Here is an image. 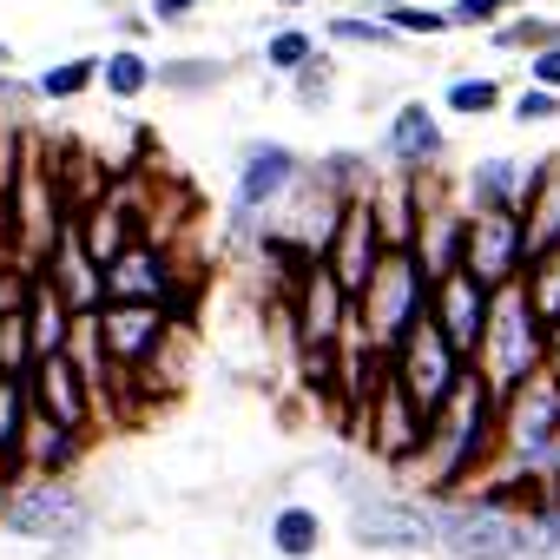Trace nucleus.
<instances>
[{
	"label": "nucleus",
	"mask_w": 560,
	"mask_h": 560,
	"mask_svg": "<svg viewBox=\"0 0 560 560\" xmlns=\"http://www.w3.org/2000/svg\"><path fill=\"white\" fill-rule=\"evenodd\" d=\"M488 462H494V389L475 370H462L448 402L422 422V448L396 468V481H409V494L448 501V494L475 488Z\"/></svg>",
	"instance_id": "1"
},
{
	"label": "nucleus",
	"mask_w": 560,
	"mask_h": 560,
	"mask_svg": "<svg viewBox=\"0 0 560 560\" xmlns=\"http://www.w3.org/2000/svg\"><path fill=\"white\" fill-rule=\"evenodd\" d=\"M93 527H100V501L80 481H34V475L0 481V534L27 547H86Z\"/></svg>",
	"instance_id": "2"
},
{
	"label": "nucleus",
	"mask_w": 560,
	"mask_h": 560,
	"mask_svg": "<svg viewBox=\"0 0 560 560\" xmlns=\"http://www.w3.org/2000/svg\"><path fill=\"white\" fill-rule=\"evenodd\" d=\"M540 357H547V317L534 311L527 284L514 277V284L488 291V324H481V343H475L468 370H475L494 396H508L514 383H527V376L540 370Z\"/></svg>",
	"instance_id": "3"
},
{
	"label": "nucleus",
	"mask_w": 560,
	"mask_h": 560,
	"mask_svg": "<svg viewBox=\"0 0 560 560\" xmlns=\"http://www.w3.org/2000/svg\"><path fill=\"white\" fill-rule=\"evenodd\" d=\"M304 152L291 139H244L237 145V172H231V211H224V231L237 250H250L264 237V218L291 198V185L304 178Z\"/></svg>",
	"instance_id": "4"
},
{
	"label": "nucleus",
	"mask_w": 560,
	"mask_h": 560,
	"mask_svg": "<svg viewBox=\"0 0 560 560\" xmlns=\"http://www.w3.org/2000/svg\"><path fill=\"white\" fill-rule=\"evenodd\" d=\"M357 324H363V337H370V350H396L409 330H416V317L429 311V277H422V264L409 257V250H383V264L370 270V284L357 291Z\"/></svg>",
	"instance_id": "5"
},
{
	"label": "nucleus",
	"mask_w": 560,
	"mask_h": 560,
	"mask_svg": "<svg viewBox=\"0 0 560 560\" xmlns=\"http://www.w3.org/2000/svg\"><path fill=\"white\" fill-rule=\"evenodd\" d=\"M191 270L178 264L172 237H132L113 264H100V304H159V311H185Z\"/></svg>",
	"instance_id": "6"
},
{
	"label": "nucleus",
	"mask_w": 560,
	"mask_h": 560,
	"mask_svg": "<svg viewBox=\"0 0 560 560\" xmlns=\"http://www.w3.org/2000/svg\"><path fill=\"white\" fill-rule=\"evenodd\" d=\"M350 547L363 553H435V501L409 488H376L350 501Z\"/></svg>",
	"instance_id": "7"
},
{
	"label": "nucleus",
	"mask_w": 560,
	"mask_h": 560,
	"mask_svg": "<svg viewBox=\"0 0 560 560\" xmlns=\"http://www.w3.org/2000/svg\"><path fill=\"white\" fill-rule=\"evenodd\" d=\"M553 435H560V383L547 370H534L527 383H514L508 396H494V462L534 468Z\"/></svg>",
	"instance_id": "8"
},
{
	"label": "nucleus",
	"mask_w": 560,
	"mask_h": 560,
	"mask_svg": "<svg viewBox=\"0 0 560 560\" xmlns=\"http://www.w3.org/2000/svg\"><path fill=\"white\" fill-rule=\"evenodd\" d=\"M435 553L442 560H521V514H501L475 494L435 501Z\"/></svg>",
	"instance_id": "9"
},
{
	"label": "nucleus",
	"mask_w": 560,
	"mask_h": 560,
	"mask_svg": "<svg viewBox=\"0 0 560 560\" xmlns=\"http://www.w3.org/2000/svg\"><path fill=\"white\" fill-rule=\"evenodd\" d=\"M93 324H100V343H106V357H113V370H119V383H139L185 330H178V317L172 311H159V304H100L93 311Z\"/></svg>",
	"instance_id": "10"
},
{
	"label": "nucleus",
	"mask_w": 560,
	"mask_h": 560,
	"mask_svg": "<svg viewBox=\"0 0 560 560\" xmlns=\"http://www.w3.org/2000/svg\"><path fill=\"white\" fill-rule=\"evenodd\" d=\"M462 370H468V363L448 350V337L429 324V311H422V317H416V330L389 350V376H396V389L422 409V422L448 402V389L462 383Z\"/></svg>",
	"instance_id": "11"
},
{
	"label": "nucleus",
	"mask_w": 560,
	"mask_h": 560,
	"mask_svg": "<svg viewBox=\"0 0 560 560\" xmlns=\"http://www.w3.org/2000/svg\"><path fill=\"white\" fill-rule=\"evenodd\" d=\"M376 165L402 172V178L448 172V126H442V113L429 100H396V113L383 126V145H376Z\"/></svg>",
	"instance_id": "12"
},
{
	"label": "nucleus",
	"mask_w": 560,
	"mask_h": 560,
	"mask_svg": "<svg viewBox=\"0 0 560 560\" xmlns=\"http://www.w3.org/2000/svg\"><path fill=\"white\" fill-rule=\"evenodd\" d=\"M462 270L475 277L481 291H501L527 270V224L521 211H468L462 231Z\"/></svg>",
	"instance_id": "13"
},
{
	"label": "nucleus",
	"mask_w": 560,
	"mask_h": 560,
	"mask_svg": "<svg viewBox=\"0 0 560 560\" xmlns=\"http://www.w3.org/2000/svg\"><path fill=\"white\" fill-rule=\"evenodd\" d=\"M284 304H291V350H330L343 337V324H350V298H343L337 277L324 270V257H311L291 277Z\"/></svg>",
	"instance_id": "14"
},
{
	"label": "nucleus",
	"mask_w": 560,
	"mask_h": 560,
	"mask_svg": "<svg viewBox=\"0 0 560 560\" xmlns=\"http://www.w3.org/2000/svg\"><path fill=\"white\" fill-rule=\"evenodd\" d=\"M534 165L540 159H514V152H481L475 165H462V178H448L462 211H521L534 191Z\"/></svg>",
	"instance_id": "15"
},
{
	"label": "nucleus",
	"mask_w": 560,
	"mask_h": 560,
	"mask_svg": "<svg viewBox=\"0 0 560 560\" xmlns=\"http://www.w3.org/2000/svg\"><path fill=\"white\" fill-rule=\"evenodd\" d=\"M27 402H34V416L60 422V429H73V435H100V409H93V396H86L80 370L67 363V350H60V357H34V363H27Z\"/></svg>",
	"instance_id": "16"
},
{
	"label": "nucleus",
	"mask_w": 560,
	"mask_h": 560,
	"mask_svg": "<svg viewBox=\"0 0 560 560\" xmlns=\"http://www.w3.org/2000/svg\"><path fill=\"white\" fill-rule=\"evenodd\" d=\"M383 231H376V218H370V205L363 198H350L343 205V218H337V231H330V244H324V270L343 284V298L357 304V291L370 284V270L383 264Z\"/></svg>",
	"instance_id": "17"
},
{
	"label": "nucleus",
	"mask_w": 560,
	"mask_h": 560,
	"mask_svg": "<svg viewBox=\"0 0 560 560\" xmlns=\"http://www.w3.org/2000/svg\"><path fill=\"white\" fill-rule=\"evenodd\" d=\"M429 324H435V330L448 337V350L468 363L475 343H481V324H488V291L475 284L468 270L435 277V284H429Z\"/></svg>",
	"instance_id": "18"
},
{
	"label": "nucleus",
	"mask_w": 560,
	"mask_h": 560,
	"mask_svg": "<svg viewBox=\"0 0 560 560\" xmlns=\"http://www.w3.org/2000/svg\"><path fill=\"white\" fill-rule=\"evenodd\" d=\"M86 455H93V435H73V429H60V422H47V416H27V435H21V475H34V481H73L80 468H86Z\"/></svg>",
	"instance_id": "19"
},
{
	"label": "nucleus",
	"mask_w": 560,
	"mask_h": 560,
	"mask_svg": "<svg viewBox=\"0 0 560 560\" xmlns=\"http://www.w3.org/2000/svg\"><path fill=\"white\" fill-rule=\"evenodd\" d=\"M34 277H47V284L67 298V311H73V317L100 311V264L80 250V237H73V218L54 231V244H47V257L34 264Z\"/></svg>",
	"instance_id": "20"
},
{
	"label": "nucleus",
	"mask_w": 560,
	"mask_h": 560,
	"mask_svg": "<svg viewBox=\"0 0 560 560\" xmlns=\"http://www.w3.org/2000/svg\"><path fill=\"white\" fill-rule=\"evenodd\" d=\"M363 205H370V218H376L383 244H389V250H409V237H416V218H422V178L376 172V185L363 191Z\"/></svg>",
	"instance_id": "21"
},
{
	"label": "nucleus",
	"mask_w": 560,
	"mask_h": 560,
	"mask_svg": "<svg viewBox=\"0 0 560 560\" xmlns=\"http://www.w3.org/2000/svg\"><path fill=\"white\" fill-rule=\"evenodd\" d=\"M237 80V60L224 54H172V60H152V93H172V100H211Z\"/></svg>",
	"instance_id": "22"
},
{
	"label": "nucleus",
	"mask_w": 560,
	"mask_h": 560,
	"mask_svg": "<svg viewBox=\"0 0 560 560\" xmlns=\"http://www.w3.org/2000/svg\"><path fill=\"white\" fill-rule=\"evenodd\" d=\"M324 540H330V521H324L311 501H277L270 521H264V547H270L277 560H317Z\"/></svg>",
	"instance_id": "23"
},
{
	"label": "nucleus",
	"mask_w": 560,
	"mask_h": 560,
	"mask_svg": "<svg viewBox=\"0 0 560 560\" xmlns=\"http://www.w3.org/2000/svg\"><path fill=\"white\" fill-rule=\"evenodd\" d=\"M21 324H27V350H34V357H60L67 337H73V311H67V298L47 284V277H34V284H27Z\"/></svg>",
	"instance_id": "24"
},
{
	"label": "nucleus",
	"mask_w": 560,
	"mask_h": 560,
	"mask_svg": "<svg viewBox=\"0 0 560 560\" xmlns=\"http://www.w3.org/2000/svg\"><path fill=\"white\" fill-rule=\"evenodd\" d=\"M521 224H527V257L547 250V244H560V152H547L534 165V191L521 205Z\"/></svg>",
	"instance_id": "25"
},
{
	"label": "nucleus",
	"mask_w": 560,
	"mask_h": 560,
	"mask_svg": "<svg viewBox=\"0 0 560 560\" xmlns=\"http://www.w3.org/2000/svg\"><path fill=\"white\" fill-rule=\"evenodd\" d=\"M93 93H106L113 106H132V100H145L152 93V54L145 47H106L100 54V86Z\"/></svg>",
	"instance_id": "26"
},
{
	"label": "nucleus",
	"mask_w": 560,
	"mask_h": 560,
	"mask_svg": "<svg viewBox=\"0 0 560 560\" xmlns=\"http://www.w3.org/2000/svg\"><path fill=\"white\" fill-rule=\"evenodd\" d=\"M100 86V54H67L34 73V106H73Z\"/></svg>",
	"instance_id": "27"
},
{
	"label": "nucleus",
	"mask_w": 560,
	"mask_h": 560,
	"mask_svg": "<svg viewBox=\"0 0 560 560\" xmlns=\"http://www.w3.org/2000/svg\"><path fill=\"white\" fill-rule=\"evenodd\" d=\"M501 106H508V86H501L494 73H448L435 113H448V119H488V113H501Z\"/></svg>",
	"instance_id": "28"
},
{
	"label": "nucleus",
	"mask_w": 560,
	"mask_h": 560,
	"mask_svg": "<svg viewBox=\"0 0 560 560\" xmlns=\"http://www.w3.org/2000/svg\"><path fill=\"white\" fill-rule=\"evenodd\" d=\"M27 416H34V402H27V376H8V370H0V481L21 475L14 462H21Z\"/></svg>",
	"instance_id": "29"
},
{
	"label": "nucleus",
	"mask_w": 560,
	"mask_h": 560,
	"mask_svg": "<svg viewBox=\"0 0 560 560\" xmlns=\"http://www.w3.org/2000/svg\"><path fill=\"white\" fill-rule=\"evenodd\" d=\"M317 47H324V40H317L311 27L284 21V27H270V34H264V47H257V67H264V73H277V80H291L304 60H317Z\"/></svg>",
	"instance_id": "30"
},
{
	"label": "nucleus",
	"mask_w": 560,
	"mask_h": 560,
	"mask_svg": "<svg viewBox=\"0 0 560 560\" xmlns=\"http://www.w3.org/2000/svg\"><path fill=\"white\" fill-rule=\"evenodd\" d=\"M311 172H317V178H324L337 198H363V191L376 185V172H383V165H376L370 152H357V145H337V152L311 159Z\"/></svg>",
	"instance_id": "31"
},
{
	"label": "nucleus",
	"mask_w": 560,
	"mask_h": 560,
	"mask_svg": "<svg viewBox=\"0 0 560 560\" xmlns=\"http://www.w3.org/2000/svg\"><path fill=\"white\" fill-rule=\"evenodd\" d=\"M488 47H494V54H521V60H527V54H540V47H560V21H553V14H527V8H521V14H508L501 27H488Z\"/></svg>",
	"instance_id": "32"
},
{
	"label": "nucleus",
	"mask_w": 560,
	"mask_h": 560,
	"mask_svg": "<svg viewBox=\"0 0 560 560\" xmlns=\"http://www.w3.org/2000/svg\"><path fill=\"white\" fill-rule=\"evenodd\" d=\"M324 47H363V54H402L409 40H396L383 27V14H330L324 21Z\"/></svg>",
	"instance_id": "33"
},
{
	"label": "nucleus",
	"mask_w": 560,
	"mask_h": 560,
	"mask_svg": "<svg viewBox=\"0 0 560 560\" xmlns=\"http://www.w3.org/2000/svg\"><path fill=\"white\" fill-rule=\"evenodd\" d=\"M521 560H560V488H547L540 508L521 514Z\"/></svg>",
	"instance_id": "34"
},
{
	"label": "nucleus",
	"mask_w": 560,
	"mask_h": 560,
	"mask_svg": "<svg viewBox=\"0 0 560 560\" xmlns=\"http://www.w3.org/2000/svg\"><path fill=\"white\" fill-rule=\"evenodd\" d=\"M291 100H298L304 113H324V106L337 100V54H330V47H317V60H304V67L291 73Z\"/></svg>",
	"instance_id": "35"
},
{
	"label": "nucleus",
	"mask_w": 560,
	"mask_h": 560,
	"mask_svg": "<svg viewBox=\"0 0 560 560\" xmlns=\"http://www.w3.org/2000/svg\"><path fill=\"white\" fill-rule=\"evenodd\" d=\"M383 27L396 40H448V8H429V0H409V8H383Z\"/></svg>",
	"instance_id": "36"
},
{
	"label": "nucleus",
	"mask_w": 560,
	"mask_h": 560,
	"mask_svg": "<svg viewBox=\"0 0 560 560\" xmlns=\"http://www.w3.org/2000/svg\"><path fill=\"white\" fill-rule=\"evenodd\" d=\"M521 284H527L534 311H540V317L553 324V317H560V244H547V250H534V257H527Z\"/></svg>",
	"instance_id": "37"
},
{
	"label": "nucleus",
	"mask_w": 560,
	"mask_h": 560,
	"mask_svg": "<svg viewBox=\"0 0 560 560\" xmlns=\"http://www.w3.org/2000/svg\"><path fill=\"white\" fill-rule=\"evenodd\" d=\"M521 8H527V0H448V27L455 34H488L508 14H521Z\"/></svg>",
	"instance_id": "38"
},
{
	"label": "nucleus",
	"mask_w": 560,
	"mask_h": 560,
	"mask_svg": "<svg viewBox=\"0 0 560 560\" xmlns=\"http://www.w3.org/2000/svg\"><path fill=\"white\" fill-rule=\"evenodd\" d=\"M514 126H560V93H547V86H521V93H508V106H501Z\"/></svg>",
	"instance_id": "39"
},
{
	"label": "nucleus",
	"mask_w": 560,
	"mask_h": 560,
	"mask_svg": "<svg viewBox=\"0 0 560 560\" xmlns=\"http://www.w3.org/2000/svg\"><path fill=\"white\" fill-rule=\"evenodd\" d=\"M27 113H34V80L0 73V126H27Z\"/></svg>",
	"instance_id": "40"
},
{
	"label": "nucleus",
	"mask_w": 560,
	"mask_h": 560,
	"mask_svg": "<svg viewBox=\"0 0 560 560\" xmlns=\"http://www.w3.org/2000/svg\"><path fill=\"white\" fill-rule=\"evenodd\" d=\"M139 14H145L152 27H191V21L205 14V0H139Z\"/></svg>",
	"instance_id": "41"
},
{
	"label": "nucleus",
	"mask_w": 560,
	"mask_h": 560,
	"mask_svg": "<svg viewBox=\"0 0 560 560\" xmlns=\"http://www.w3.org/2000/svg\"><path fill=\"white\" fill-rule=\"evenodd\" d=\"M527 86H547V93H560V47H540V54H527Z\"/></svg>",
	"instance_id": "42"
},
{
	"label": "nucleus",
	"mask_w": 560,
	"mask_h": 560,
	"mask_svg": "<svg viewBox=\"0 0 560 560\" xmlns=\"http://www.w3.org/2000/svg\"><path fill=\"white\" fill-rule=\"evenodd\" d=\"M113 27H119V34H126V47H139V40H145V34H152V21H145V14H139V8H113Z\"/></svg>",
	"instance_id": "43"
},
{
	"label": "nucleus",
	"mask_w": 560,
	"mask_h": 560,
	"mask_svg": "<svg viewBox=\"0 0 560 560\" xmlns=\"http://www.w3.org/2000/svg\"><path fill=\"white\" fill-rule=\"evenodd\" d=\"M540 370H547V376L560 383V317L547 324V357H540Z\"/></svg>",
	"instance_id": "44"
},
{
	"label": "nucleus",
	"mask_w": 560,
	"mask_h": 560,
	"mask_svg": "<svg viewBox=\"0 0 560 560\" xmlns=\"http://www.w3.org/2000/svg\"><path fill=\"white\" fill-rule=\"evenodd\" d=\"M14 257V218H8V198H0V264Z\"/></svg>",
	"instance_id": "45"
},
{
	"label": "nucleus",
	"mask_w": 560,
	"mask_h": 560,
	"mask_svg": "<svg viewBox=\"0 0 560 560\" xmlns=\"http://www.w3.org/2000/svg\"><path fill=\"white\" fill-rule=\"evenodd\" d=\"M277 14H304V8H317V0H270Z\"/></svg>",
	"instance_id": "46"
},
{
	"label": "nucleus",
	"mask_w": 560,
	"mask_h": 560,
	"mask_svg": "<svg viewBox=\"0 0 560 560\" xmlns=\"http://www.w3.org/2000/svg\"><path fill=\"white\" fill-rule=\"evenodd\" d=\"M383 8H409V0H370V14H383Z\"/></svg>",
	"instance_id": "47"
},
{
	"label": "nucleus",
	"mask_w": 560,
	"mask_h": 560,
	"mask_svg": "<svg viewBox=\"0 0 560 560\" xmlns=\"http://www.w3.org/2000/svg\"><path fill=\"white\" fill-rule=\"evenodd\" d=\"M8 67H14V47H8V40H0V73H8Z\"/></svg>",
	"instance_id": "48"
}]
</instances>
